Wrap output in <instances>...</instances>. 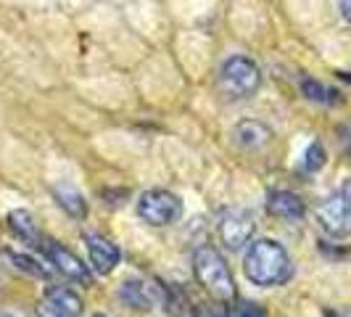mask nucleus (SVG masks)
<instances>
[{
	"mask_svg": "<svg viewBox=\"0 0 351 317\" xmlns=\"http://www.w3.org/2000/svg\"><path fill=\"white\" fill-rule=\"evenodd\" d=\"M53 196H56V204L66 211L69 217L82 220L88 214V201H85V196L80 193L77 188H71V185H56Z\"/></svg>",
	"mask_w": 351,
	"mask_h": 317,
	"instance_id": "nucleus-14",
	"label": "nucleus"
},
{
	"mask_svg": "<svg viewBox=\"0 0 351 317\" xmlns=\"http://www.w3.org/2000/svg\"><path fill=\"white\" fill-rule=\"evenodd\" d=\"M317 222L330 238H349L351 235V204L349 198L341 193L328 196L319 207H317Z\"/></svg>",
	"mask_w": 351,
	"mask_h": 317,
	"instance_id": "nucleus-5",
	"label": "nucleus"
},
{
	"mask_svg": "<svg viewBox=\"0 0 351 317\" xmlns=\"http://www.w3.org/2000/svg\"><path fill=\"white\" fill-rule=\"evenodd\" d=\"M43 254L48 257V262L64 275V278H69L74 283H82V285H90L93 283V275H90V267L77 254H71L66 246H61V244H56V241H43Z\"/></svg>",
	"mask_w": 351,
	"mask_h": 317,
	"instance_id": "nucleus-7",
	"label": "nucleus"
},
{
	"mask_svg": "<svg viewBox=\"0 0 351 317\" xmlns=\"http://www.w3.org/2000/svg\"><path fill=\"white\" fill-rule=\"evenodd\" d=\"M85 246H88V257L93 270L101 272V275L114 272L119 259H122V251L117 248V244H111L108 238L98 235V233H85Z\"/></svg>",
	"mask_w": 351,
	"mask_h": 317,
	"instance_id": "nucleus-10",
	"label": "nucleus"
},
{
	"mask_svg": "<svg viewBox=\"0 0 351 317\" xmlns=\"http://www.w3.org/2000/svg\"><path fill=\"white\" fill-rule=\"evenodd\" d=\"M0 317H19V315H14V312H0Z\"/></svg>",
	"mask_w": 351,
	"mask_h": 317,
	"instance_id": "nucleus-23",
	"label": "nucleus"
},
{
	"mask_svg": "<svg viewBox=\"0 0 351 317\" xmlns=\"http://www.w3.org/2000/svg\"><path fill=\"white\" fill-rule=\"evenodd\" d=\"M256 233V222L246 209H228L219 220V238L230 251H241Z\"/></svg>",
	"mask_w": 351,
	"mask_h": 317,
	"instance_id": "nucleus-6",
	"label": "nucleus"
},
{
	"mask_svg": "<svg viewBox=\"0 0 351 317\" xmlns=\"http://www.w3.org/2000/svg\"><path fill=\"white\" fill-rule=\"evenodd\" d=\"M338 11H341V16L351 24V0H338Z\"/></svg>",
	"mask_w": 351,
	"mask_h": 317,
	"instance_id": "nucleus-20",
	"label": "nucleus"
},
{
	"mask_svg": "<svg viewBox=\"0 0 351 317\" xmlns=\"http://www.w3.org/2000/svg\"><path fill=\"white\" fill-rule=\"evenodd\" d=\"M232 141L243 151H259L272 141V130L259 119H243L232 127Z\"/></svg>",
	"mask_w": 351,
	"mask_h": 317,
	"instance_id": "nucleus-11",
	"label": "nucleus"
},
{
	"mask_svg": "<svg viewBox=\"0 0 351 317\" xmlns=\"http://www.w3.org/2000/svg\"><path fill=\"white\" fill-rule=\"evenodd\" d=\"M325 161H328L325 145H322L319 141L309 143V148H306V151H304V156H301V172L315 175V172H319V169L325 167Z\"/></svg>",
	"mask_w": 351,
	"mask_h": 317,
	"instance_id": "nucleus-17",
	"label": "nucleus"
},
{
	"mask_svg": "<svg viewBox=\"0 0 351 317\" xmlns=\"http://www.w3.org/2000/svg\"><path fill=\"white\" fill-rule=\"evenodd\" d=\"M193 275L195 281L209 291L211 299L230 304V301H235V296H238L235 281H232V272H230L225 257L214 246H209V244L206 246H198L193 251Z\"/></svg>",
	"mask_w": 351,
	"mask_h": 317,
	"instance_id": "nucleus-2",
	"label": "nucleus"
},
{
	"mask_svg": "<svg viewBox=\"0 0 351 317\" xmlns=\"http://www.w3.org/2000/svg\"><path fill=\"white\" fill-rule=\"evenodd\" d=\"M119 296H122L124 304H130L132 309H138V312H151V309H156V307L164 304L167 291H164L161 285H156V283H151V281L130 278V281L122 283Z\"/></svg>",
	"mask_w": 351,
	"mask_h": 317,
	"instance_id": "nucleus-8",
	"label": "nucleus"
},
{
	"mask_svg": "<svg viewBox=\"0 0 351 317\" xmlns=\"http://www.w3.org/2000/svg\"><path fill=\"white\" fill-rule=\"evenodd\" d=\"M243 272L254 285L275 288V285H285L293 278V262L282 244L272 238H262L248 246L243 257Z\"/></svg>",
	"mask_w": 351,
	"mask_h": 317,
	"instance_id": "nucleus-1",
	"label": "nucleus"
},
{
	"mask_svg": "<svg viewBox=\"0 0 351 317\" xmlns=\"http://www.w3.org/2000/svg\"><path fill=\"white\" fill-rule=\"evenodd\" d=\"M82 299L66 285H51L37 304V317H80Z\"/></svg>",
	"mask_w": 351,
	"mask_h": 317,
	"instance_id": "nucleus-9",
	"label": "nucleus"
},
{
	"mask_svg": "<svg viewBox=\"0 0 351 317\" xmlns=\"http://www.w3.org/2000/svg\"><path fill=\"white\" fill-rule=\"evenodd\" d=\"M138 214L154 228H167V225H175L182 217V201L169 191L151 188L138 198Z\"/></svg>",
	"mask_w": 351,
	"mask_h": 317,
	"instance_id": "nucleus-4",
	"label": "nucleus"
},
{
	"mask_svg": "<svg viewBox=\"0 0 351 317\" xmlns=\"http://www.w3.org/2000/svg\"><path fill=\"white\" fill-rule=\"evenodd\" d=\"M341 193L346 196V198H349V204H351V177L343 183V185H341Z\"/></svg>",
	"mask_w": 351,
	"mask_h": 317,
	"instance_id": "nucleus-21",
	"label": "nucleus"
},
{
	"mask_svg": "<svg viewBox=\"0 0 351 317\" xmlns=\"http://www.w3.org/2000/svg\"><path fill=\"white\" fill-rule=\"evenodd\" d=\"M301 93H304L309 101H315V104H325V106L341 104V93L333 88H328V85H322V82H317V80H304V82H301Z\"/></svg>",
	"mask_w": 351,
	"mask_h": 317,
	"instance_id": "nucleus-15",
	"label": "nucleus"
},
{
	"mask_svg": "<svg viewBox=\"0 0 351 317\" xmlns=\"http://www.w3.org/2000/svg\"><path fill=\"white\" fill-rule=\"evenodd\" d=\"M267 211L285 222H299L306 214V207H304L301 196L291 193V191H272L267 196Z\"/></svg>",
	"mask_w": 351,
	"mask_h": 317,
	"instance_id": "nucleus-12",
	"label": "nucleus"
},
{
	"mask_svg": "<svg viewBox=\"0 0 351 317\" xmlns=\"http://www.w3.org/2000/svg\"><path fill=\"white\" fill-rule=\"evenodd\" d=\"M193 317H230V312L228 309H222V307H217V304L204 301V304L193 307Z\"/></svg>",
	"mask_w": 351,
	"mask_h": 317,
	"instance_id": "nucleus-19",
	"label": "nucleus"
},
{
	"mask_svg": "<svg viewBox=\"0 0 351 317\" xmlns=\"http://www.w3.org/2000/svg\"><path fill=\"white\" fill-rule=\"evenodd\" d=\"M338 77H341V80H346V82H351V74H349V71H338Z\"/></svg>",
	"mask_w": 351,
	"mask_h": 317,
	"instance_id": "nucleus-22",
	"label": "nucleus"
},
{
	"mask_svg": "<svg viewBox=\"0 0 351 317\" xmlns=\"http://www.w3.org/2000/svg\"><path fill=\"white\" fill-rule=\"evenodd\" d=\"M230 317H267V312L256 301H238L235 307H230Z\"/></svg>",
	"mask_w": 351,
	"mask_h": 317,
	"instance_id": "nucleus-18",
	"label": "nucleus"
},
{
	"mask_svg": "<svg viewBox=\"0 0 351 317\" xmlns=\"http://www.w3.org/2000/svg\"><path fill=\"white\" fill-rule=\"evenodd\" d=\"M93 317H108V315H101V312H98V315H93Z\"/></svg>",
	"mask_w": 351,
	"mask_h": 317,
	"instance_id": "nucleus-24",
	"label": "nucleus"
},
{
	"mask_svg": "<svg viewBox=\"0 0 351 317\" xmlns=\"http://www.w3.org/2000/svg\"><path fill=\"white\" fill-rule=\"evenodd\" d=\"M5 222H8V230L16 235L21 244H27V246H43V235H40V230H37V222L35 217L29 214L27 209H14L8 211V217H5Z\"/></svg>",
	"mask_w": 351,
	"mask_h": 317,
	"instance_id": "nucleus-13",
	"label": "nucleus"
},
{
	"mask_svg": "<svg viewBox=\"0 0 351 317\" xmlns=\"http://www.w3.org/2000/svg\"><path fill=\"white\" fill-rule=\"evenodd\" d=\"M219 88L232 101H246L262 88V69L248 56H230L219 69Z\"/></svg>",
	"mask_w": 351,
	"mask_h": 317,
	"instance_id": "nucleus-3",
	"label": "nucleus"
},
{
	"mask_svg": "<svg viewBox=\"0 0 351 317\" xmlns=\"http://www.w3.org/2000/svg\"><path fill=\"white\" fill-rule=\"evenodd\" d=\"M8 254V259L16 264L19 270H24V272H29V275H35V278H51V270L45 267V264L35 259V257H29L27 251H16V248H8L5 251Z\"/></svg>",
	"mask_w": 351,
	"mask_h": 317,
	"instance_id": "nucleus-16",
	"label": "nucleus"
}]
</instances>
